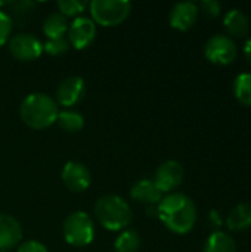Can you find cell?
<instances>
[{
    "label": "cell",
    "instance_id": "1",
    "mask_svg": "<svg viewBox=\"0 0 251 252\" xmlns=\"http://www.w3.org/2000/svg\"><path fill=\"white\" fill-rule=\"evenodd\" d=\"M160 221L176 235L189 233L197 223V205L185 193L172 192L163 196L155 207Z\"/></svg>",
    "mask_w": 251,
    "mask_h": 252
},
{
    "label": "cell",
    "instance_id": "2",
    "mask_svg": "<svg viewBox=\"0 0 251 252\" xmlns=\"http://www.w3.org/2000/svg\"><path fill=\"white\" fill-rule=\"evenodd\" d=\"M59 106L53 97L46 93H30L19 105L22 123L33 130H44L56 123Z\"/></svg>",
    "mask_w": 251,
    "mask_h": 252
},
{
    "label": "cell",
    "instance_id": "3",
    "mask_svg": "<svg viewBox=\"0 0 251 252\" xmlns=\"http://www.w3.org/2000/svg\"><path fill=\"white\" fill-rule=\"evenodd\" d=\"M95 217L98 223L109 230H126L133 220V213L127 201L118 195H104L95 204Z\"/></svg>",
    "mask_w": 251,
    "mask_h": 252
},
{
    "label": "cell",
    "instance_id": "4",
    "mask_svg": "<svg viewBox=\"0 0 251 252\" xmlns=\"http://www.w3.org/2000/svg\"><path fill=\"white\" fill-rule=\"evenodd\" d=\"M62 235L67 244L75 248H84L93 242L95 223L84 211H74L68 214L62 224Z\"/></svg>",
    "mask_w": 251,
    "mask_h": 252
},
{
    "label": "cell",
    "instance_id": "5",
    "mask_svg": "<svg viewBox=\"0 0 251 252\" xmlns=\"http://www.w3.org/2000/svg\"><path fill=\"white\" fill-rule=\"evenodd\" d=\"M87 6L92 21L102 27H117L132 12V3L127 0H92Z\"/></svg>",
    "mask_w": 251,
    "mask_h": 252
},
{
    "label": "cell",
    "instance_id": "6",
    "mask_svg": "<svg viewBox=\"0 0 251 252\" xmlns=\"http://www.w3.org/2000/svg\"><path fill=\"white\" fill-rule=\"evenodd\" d=\"M237 43L226 34H215L204 44V56L215 65L226 66L237 59Z\"/></svg>",
    "mask_w": 251,
    "mask_h": 252
},
{
    "label": "cell",
    "instance_id": "7",
    "mask_svg": "<svg viewBox=\"0 0 251 252\" xmlns=\"http://www.w3.org/2000/svg\"><path fill=\"white\" fill-rule=\"evenodd\" d=\"M7 49L15 59L21 62H30L41 56L43 43L31 32H19L9 38Z\"/></svg>",
    "mask_w": 251,
    "mask_h": 252
},
{
    "label": "cell",
    "instance_id": "8",
    "mask_svg": "<svg viewBox=\"0 0 251 252\" xmlns=\"http://www.w3.org/2000/svg\"><path fill=\"white\" fill-rule=\"evenodd\" d=\"M183 176H185L183 165L176 159H167L158 165L152 180L157 185V188L163 192V195L164 193L167 195L182 185Z\"/></svg>",
    "mask_w": 251,
    "mask_h": 252
},
{
    "label": "cell",
    "instance_id": "9",
    "mask_svg": "<svg viewBox=\"0 0 251 252\" xmlns=\"http://www.w3.org/2000/svg\"><path fill=\"white\" fill-rule=\"evenodd\" d=\"M68 41L70 44L77 49L83 50L89 47L96 38V24L89 16H77L68 25Z\"/></svg>",
    "mask_w": 251,
    "mask_h": 252
},
{
    "label": "cell",
    "instance_id": "10",
    "mask_svg": "<svg viewBox=\"0 0 251 252\" xmlns=\"http://www.w3.org/2000/svg\"><path fill=\"white\" fill-rule=\"evenodd\" d=\"M56 103L58 106H64L65 109H70L80 103L86 94V83L78 75H71L64 78L58 87H56Z\"/></svg>",
    "mask_w": 251,
    "mask_h": 252
},
{
    "label": "cell",
    "instance_id": "11",
    "mask_svg": "<svg viewBox=\"0 0 251 252\" xmlns=\"http://www.w3.org/2000/svg\"><path fill=\"white\" fill-rule=\"evenodd\" d=\"M61 179L65 188L71 192L80 193L89 189L92 183V174L89 168L77 161H68L61 171Z\"/></svg>",
    "mask_w": 251,
    "mask_h": 252
},
{
    "label": "cell",
    "instance_id": "12",
    "mask_svg": "<svg viewBox=\"0 0 251 252\" xmlns=\"http://www.w3.org/2000/svg\"><path fill=\"white\" fill-rule=\"evenodd\" d=\"M200 10L198 4L194 1H179L176 3L169 15L170 25L178 31H188L192 28L198 19Z\"/></svg>",
    "mask_w": 251,
    "mask_h": 252
},
{
    "label": "cell",
    "instance_id": "13",
    "mask_svg": "<svg viewBox=\"0 0 251 252\" xmlns=\"http://www.w3.org/2000/svg\"><path fill=\"white\" fill-rule=\"evenodd\" d=\"M22 241V227L19 221L9 214L0 213V251L18 247Z\"/></svg>",
    "mask_w": 251,
    "mask_h": 252
},
{
    "label": "cell",
    "instance_id": "14",
    "mask_svg": "<svg viewBox=\"0 0 251 252\" xmlns=\"http://www.w3.org/2000/svg\"><path fill=\"white\" fill-rule=\"evenodd\" d=\"M130 198L139 204L157 207L158 202L163 199V192L157 188L154 180L151 179H141L130 188Z\"/></svg>",
    "mask_w": 251,
    "mask_h": 252
},
{
    "label": "cell",
    "instance_id": "15",
    "mask_svg": "<svg viewBox=\"0 0 251 252\" xmlns=\"http://www.w3.org/2000/svg\"><path fill=\"white\" fill-rule=\"evenodd\" d=\"M223 27L231 38H244L250 32V21L241 9H229L223 15Z\"/></svg>",
    "mask_w": 251,
    "mask_h": 252
},
{
    "label": "cell",
    "instance_id": "16",
    "mask_svg": "<svg viewBox=\"0 0 251 252\" xmlns=\"http://www.w3.org/2000/svg\"><path fill=\"white\" fill-rule=\"evenodd\" d=\"M226 227L231 232H243L251 227V204L241 202L226 216Z\"/></svg>",
    "mask_w": 251,
    "mask_h": 252
},
{
    "label": "cell",
    "instance_id": "17",
    "mask_svg": "<svg viewBox=\"0 0 251 252\" xmlns=\"http://www.w3.org/2000/svg\"><path fill=\"white\" fill-rule=\"evenodd\" d=\"M203 252H237V242L228 232L215 230L207 238Z\"/></svg>",
    "mask_w": 251,
    "mask_h": 252
},
{
    "label": "cell",
    "instance_id": "18",
    "mask_svg": "<svg viewBox=\"0 0 251 252\" xmlns=\"http://www.w3.org/2000/svg\"><path fill=\"white\" fill-rule=\"evenodd\" d=\"M68 19L61 15L59 12H52L46 16L43 22V32L47 37V40L52 38H61L68 31Z\"/></svg>",
    "mask_w": 251,
    "mask_h": 252
},
{
    "label": "cell",
    "instance_id": "19",
    "mask_svg": "<svg viewBox=\"0 0 251 252\" xmlns=\"http://www.w3.org/2000/svg\"><path fill=\"white\" fill-rule=\"evenodd\" d=\"M56 124L65 133H78L84 127V117L78 111L64 109V111H59Z\"/></svg>",
    "mask_w": 251,
    "mask_h": 252
},
{
    "label": "cell",
    "instance_id": "20",
    "mask_svg": "<svg viewBox=\"0 0 251 252\" xmlns=\"http://www.w3.org/2000/svg\"><path fill=\"white\" fill-rule=\"evenodd\" d=\"M232 92L241 105L251 108V72H241L235 77Z\"/></svg>",
    "mask_w": 251,
    "mask_h": 252
},
{
    "label": "cell",
    "instance_id": "21",
    "mask_svg": "<svg viewBox=\"0 0 251 252\" xmlns=\"http://www.w3.org/2000/svg\"><path fill=\"white\" fill-rule=\"evenodd\" d=\"M141 244V235L133 229H126L117 236L114 242V252H138Z\"/></svg>",
    "mask_w": 251,
    "mask_h": 252
},
{
    "label": "cell",
    "instance_id": "22",
    "mask_svg": "<svg viewBox=\"0 0 251 252\" xmlns=\"http://www.w3.org/2000/svg\"><path fill=\"white\" fill-rule=\"evenodd\" d=\"M7 6L10 7L7 15L10 16L12 22L13 24L16 22L18 25H24L31 18L36 3L30 0H22V1H9Z\"/></svg>",
    "mask_w": 251,
    "mask_h": 252
},
{
    "label": "cell",
    "instance_id": "23",
    "mask_svg": "<svg viewBox=\"0 0 251 252\" xmlns=\"http://www.w3.org/2000/svg\"><path fill=\"white\" fill-rule=\"evenodd\" d=\"M56 6L58 12L65 18H77L81 16V13L87 7V3L83 0H58Z\"/></svg>",
    "mask_w": 251,
    "mask_h": 252
},
{
    "label": "cell",
    "instance_id": "24",
    "mask_svg": "<svg viewBox=\"0 0 251 252\" xmlns=\"http://www.w3.org/2000/svg\"><path fill=\"white\" fill-rule=\"evenodd\" d=\"M71 44L68 41V38L65 37H61V38H52V40H47L44 44H43V52H46L47 55L50 56H59V55H64L70 50Z\"/></svg>",
    "mask_w": 251,
    "mask_h": 252
},
{
    "label": "cell",
    "instance_id": "25",
    "mask_svg": "<svg viewBox=\"0 0 251 252\" xmlns=\"http://www.w3.org/2000/svg\"><path fill=\"white\" fill-rule=\"evenodd\" d=\"M12 30H13V22L10 16L7 15V12L0 9V47L9 41L12 35Z\"/></svg>",
    "mask_w": 251,
    "mask_h": 252
},
{
    "label": "cell",
    "instance_id": "26",
    "mask_svg": "<svg viewBox=\"0 0 251 252\" xmlns=\"http://www.w3.org/2000/svg\"><path fill=\"white\" fill-rule=\"evenodd\" d=\"M198 10L203 12L207 18H217L222 12V4L217 0H203L198 4Z\"/></svg>",
    "mask_w": 251,
    "mask_h": 252
},
{
    "label": "cell",
    "instance_id": "27",
    "mask_svg": "<svg viewBox=\"0 0 251 252\" xmlns=\"http://www.w3.org/2000/svg\"><path fill=\"white\" fill-rule=\"evenodd\" d=\"M16 252H49L46 245H43L41 242L38 241H25V242H21L18 245V250Z\"/></svg>",
    "mask_w": 251,
    "mask_h": 252
},
{
    "label": "cell",
    "instance_id": "28",
    "mask_svg": "<svg viewBox=\"0 0 251 252\" xmlns=\"http://www.w3.org/2000/svg\"><path fill=\"white\" fill-rule=\"evenodd\" d=\"M244 56H246L249 65L251 66V35H249L247 40H246V44H244Z\"/></svg>",
    "mask_w": 251,
    "mask_h": 252
}]
</instances>
